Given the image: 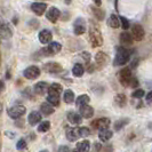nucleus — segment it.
<instances>
[{
	"mask_svg": "<svg viewBox=\"0 0 152 152\" xmlns=\"http://www.w3.org/2000/svg\"><path fill=\"white\" fill-rule=\"evenodd\" d=\"M129 58H130V50H128L125 47H119L117 49V54H115V57H114L113 65H115V66L125 65L127 62L129 61Z\"/></svg>",
	"mask_w": 152,
	"mask_h": 152,
	"instance_id": "obj_1",
	"label": "nucleus"
},
{
	"mask_svg": "<svg viewBox=\"0 0 152 152\" xmlns=\"http://www.w3.org/2000/svg\"><path fill=\"white\" fill-rule=\"evenodd\" d=\"M89 40L93 47H99L103 45V37L99 28L91 26L89 30Z\"/></svg>",
	"mask_w": 152,
	"mask_h": 152,
	"instance_id": "obj_2",
	"label": "nucleus"
},
{
	"mask_svg": "<svg viewBox=\"0 0 152 152\" xmlns=\"http://www.w3.org/2000/svg\"><path fill=\"white\" fill-rule=\"evenodd\" d=\"M26 112V109L23 105H14V107L8 109V115L13 119H18L23 114Z\"/></svg>",
	"mask_w": 152,
	"mask_h": 152,
	"instance_id": "obj_3",
	"label": "nucleus"
},
{
	"mask_svg": "<svg viewBox=\"0 0 152 152\" xmlns=\"http://www.w3.org/2000/svg\"><path fill=\"white\" fill-rule=\"evenodd\" d=\"M132 79H133L132 70L129 68L122 69L121 71H120V73H119V80H120L122 86H129Z\"/></svg>",
	"mask_w": 152,
	"mask_h": 152,
	"instance_id": "obj_4",
	"label": "nucleus"
},
{
	"mask_svg": "<svg viewBox=\"0 0 152 152\" xmlns=\"http://www.w3.org/2000/svg\"><path fill=\"white\" fill-rule=\"evenodd\" d=\"M73 32L76 36H81L86 32V22L83 17L77 18L73 23Z\"/></svg>",
	"mask_w": 152,
	"mask_h": 152,
	"instance_id": "obj_5",
	"label": "nucleus"
},
{
	"mask_svg": "<svg viewBox=\"0 0 152 152\" xmlns=\"http://www.w3.org/2000/svg\"><path fill=\"white\" fill-rule=\"evenodd\" d=\"M23 76L25 77L26 79H30V80H33V79H37L39 76H40V69L36 65H31L29 68H26L23 72Z\"/></svg>",
	"mask_w": 152,
	"mask_h": 152,
	"instance_id": "obj_6",
	"label": "nucleus"
},
{
	"mask_svg": "<svg viewBox=\"0 0 152 152\" xmlns=\"http://www.w3.org/2000/svg\"><path fill=\"white\" fill-rule=\"evenodd\" d=\"M60 94L61 93H58L49 87L48 88V97H47L48 103H50L53 107H58L60 105Z\"/></svg>",
	"mask_w": 152,
	"mask_h": 152,
	"instance_id": "obj_7",
	"label": "nucleus"
},
{
	"mask_svg": "<svg viewBox=\"0 0 152 152\" xmlns=\"http://www.w3.org/2000/svg\"><path fill=\"white\" fill-rule=\"evenodd\" d=\"M132 36L133 39L136 41H141L144 38V29L141 24H134L132 26Z\"/></svg>",
	"mask_w": 152,
	"mask_h": 152,
	"instance_id": "obj_8",
	"label": "nucleus"
},
{
	"mask_svg": "<svg viewBox=\"0 0 152 152\" xmlns=\"http://www.w3.org/2000/svg\"><path fill=\"white\" fill-rule=\"evenodd\" d=\"M107 61H109V56L104 52H97V54L95 55V62L99 69L104 68L107 64Z\"/></svg>",
	"mask_w": 152,
	"mask_h": 152,
	"instance_id": "obj_9",
	"label": "nucleus"
},
{
	"mask_svg": "<svg viewBox=\"0 0 152 152\" xmlns=\"http://www.w3.org/2000/svg\"><path fill=\"white\" fill-rule=\"evenodd\" d=\"M44 70L48 73H58L63 70V68L61 64H58L56 62H48L44 65Z\"/></svg>",
	"mask_w": 152,
	"mask_h": 152,
	"instance_id": "obj_10",
	"label": "nucleus"
},
{
	"mask_svg": "<svg viewBox=\"0 0 152 152\" xmlns=\"http://www.w3.org/2000/svg\"><path fill=\"white\" fill-rule=\"evenodd\" d=\"M110 122L111 121H110L109 118H99L97 120L91 122V125H93L94 128H97L99 130H102V129H107L109 126H110Z\"/></svg>",
	"mask_w": 152,
	"mask_h": 152,
	"instance_id": "obj_11",
	"label": "nucleus"
},
{
	"mask_svg": "<svg viewBox=\"0 0 152 152\" xmlns=\"http://www.w3.org/2000/svg\"><path fill=\"white\" fill-rule=\"evenodd\" d=\"M38 38L41 44H49L53 39V33H52V31L45 29V30H41L39 32Z\"/></svg>",
	"mask_w": 152,
	"mask_h": 152,
	"instance_id": "obj_12",
	"label": "nucleus"
},
{
	"mask_svg": "<svg viewBox=\"0 0 152 152\" xmlns=\"http://www.w3.org/2000/svg\"><path fill=\"white\" fill-rule=\"evenodd\" d=\"M60 15H61V12L56 7H52L48 9V12L46 14V17H47L48 21H50L52 23H55L60 18Z\"/></svg>",
	"mask_w": 152,
	"mask_h": 152,
	"instance_id": "obj_13",
	"label": "nucleus"
},
{
	"mask_svg": "<svg viewBox=\"0 0 152 152\" xmlns=\"http://www.w3.org/2000/svg\"><path fill=\"white\" fill-rule=\"evenodd\" d=\"M31 9H32V12H33L36 15L40 16L46 12L47 5H46L45 2H34V4L31 5Z\"/></svg>",
	"mask_w": 152,
	"mask_h": 152,
	"instance_id": "obj_14",
	"label": "nucleus"
},
{
	"mask_svg": "<svg viewBox=\"0 0 152 152\" xmlns=\"http://www.w3.org/2000/svg\"><path fill=\"white\" fill-rule=\"evenodd\" d=\"M61 44H58L57 41H52V42H49V45L47 46V48L44 49V52H48L47 55H52V54H57L58 52H61Z\"/></svg>",
	"mask_w": 152,
	"mask_h": 152,
	"instance_id": "obj_15",
	"label": "nucleus"
},
{
	"mask_svg": "<svg viewBox=\"0 0 152 152\" xmlns=\"http://www.w3.org/2000/svg\"><path fill=\"white\" fill-rule=\"evenodd\" d=\"M65 135H66V138H68L70 142H75L79 138V130L78 128H73V127H69L65 130Z\"/></svg>",
	"mask_w": 152,
	"mask_h": 152,
	"instance_id": "obj_16",
	"label": "nucleus"
},
{
	"mask_svg": "<svg viewBox=\"0 0 152 152\" xmlns=\"http://www.w3.org/2000/svg\"><path fill=\"white\" fill-rule=\"evenodd\" d=\"M79 109H80V115H81L83 118L88 119V118H91V117L94 115V109H93L91 105H88V104L83 105V107H79Z\"/></svg>",
	"mask_w": 152,
	"mask_h": 152,
	"instance_id": "obj_17",
	"label": "nucleus"
},
{
	"mask_svg": "<svg viewBox=\"0 0 152 152\" xmlns=\"http://www.w3.org/2000/svg\"><path fill=\"white\" fill-rule=\"evenodd\" d=\"M66 118H68V120L71 124H73V125H80L81 122H83V117L80 115L79 113H76V112H73V111H71V112H68V115H66Z\"/></svg>",
	"mask_w": 152,
	"mask_h": 152,
	"instance_id": "obj_18",
	"label": "nucleus"
},
{
	"mask_svg": "<svg viewBox=\"0 0 152 152\" xmlns=\"http://www.w3.org/2000/svg\"><path fill=\"white\" fill-rule=\"evenodd\" d=\"M41 113L38 112V111H32L30 114H29V118H28V121L30 124L31 126H33V125H37L39 122L41 121Z\"/></svg>",
	"mask_w": 152,
	"mask_h": 152,
	"instance_id": "obj_19",
	"label": "nucleus"
},
{
	"mask_svg": "<svg viewBox=\"0 0 152 152\" xmlns=\"http://www.w3.org/2000/svg\"><path fill=\"white\" fill-rule=\"evenodd\" d=\"M33 91H34L36 94H38V95H42V94H45L46 91H48V85L45 81L37 83V84L34 85V87H33Z\"/></svg>",
	"mask_w": 152,
	"mask_h": 152,
	"instance_id": "obj_20",
	"label": "nucleus"
},
{
	"mask_svg": "<svg viewBox=\"0 0 152 152\" xmlns=\"http://www.w3.org/2000/svg\"><path fill=\"white\" fill-rule=\"evenodd\" d=\"M133 36L128 33V32H126V31H124L121 34H120V42H121L122 45L125 46H130L133 44Z\"/></svg>",
	"mask_w": 152,
	"mask_h": 152,
	"instance_id": "obj_21",
	"label": "nucleus"
},
{
	"mask_svg": "<svg viewBox=\"0 0 152 152\" xmlns=\"http://www.w3.org/2000/svg\"><path fill=\"white\" fill-rule=\"evenodd\" d=\"M76 149L79 152H88L91 150V142L87 141V140H84L81 142H78L76 145Z\"/></svg>",
	"mask_w": 152,
	"mask_h": 152,
	"instance_id": "obj_22",
	"label": "nucleus"
},
{
	"mask_svg": "<svg viewBox=\"0 0 152 152\" xmlns=\"http://www.w3.org/2000/svg\"><path fill=\"white\" fill-rule=\"evenodd\" d=\"M40 111L44 115H50L52 113H54L55 109H54L50 103H42L40 105Z\"/></svg>",
	"mask_w": 152,
	"mask_h": 152,
	"instance_id": "obj_23",
	"label": "nucleus"
},
{
	"mask_svg": "<svg viewBox=\"0 0 152 152\" xmlns=\"http://www.w3.org/2000/svg\"><path fill=\"white\" fill-rule=\"evenodd\" d=\"M107 24H109V26H111L113 29H118L120 26V20L117 15L112 14V15H110L109 20H107Z\"/></svg>",
	"mask_w": 152,
	"mask_h": 152,
	"instance_id": "obj_24",
	"label": "nucleus"
},
{
	"mask_svg": "<svg viewBox=\"0 0 152 152\" xmlns=\"http://www.w3.org/2000/svg\"><path fill=\"white\" fill-rule=\"evenodd\" d=\"M112 132L111 130H109V129H102V130H99V140L102 141V142H107L111 137H112Z\"/></svg>",
	"mask_w": 152,
	"mask_h": 152,
	"instance_id": "obj_25",
	"label": "nucleus"
},
{
	"mask_svg": "<svg viewBox=\"0 0 152 152\" xmlns=\"http://www.w3.org/2000/svg\"><path fill=\"white\" fill-rule=\"evenodd\" d=\"M89 101H91V97L88 96V95H80L78 99H76V105L78 107H81L83 105H86V104H88L89 103Z\"/></svg>",
	"mask_w": 152,
	"mask_h": 152,
	"instance_id": "obj_26",
	"label": "nucleus"
},
{
	"mask_svg": "<svg viewBox=\"0 0 152 152\" xmlns=\"http://www.w3.org/2000/svg\"><path fill=\"white\" fill-rule=\"evenodd\" d=\"M75 93L71 91V89H68V91H64V96H63V99H64V102L66 103V104H71L73 101H75Z\"/></svg>",
	"mask_w": 152,
	"mask_h": 152,
	"instance_id": "obj_27",
	"label": "nucleus"
},
{
	"mask_svg": "<svg viewBox=\"0 0 152 152\" xmlns=\"http://www.w3.org/2000/svg\"><path fill=\"white\" fill-rule=\"evenodd\" d=\"M85 72V69L83 66V64H80V63H77L75 64V66L72 69V73H73V76L75 77H81L84 75Z\"/></svg>",
	"mask_w": 152,
	"mask_h": 152,
	"instance_id": "obj_28",
	"label": "nucleus"
},
{
	"mask_svg": "<svg viewBox=\"0 0 152 152\" xmlns=\"http://www.w3.org/2000/svg\"><path fill=\"white\" fill-rule=\"evenodd\" d=\"M114 102H115V104H117L118 107H125L127 99H126V96H125L124 94H118V95L114 97Z\"/></svg>",
	"mask_w": 152,
	"mask_h": 152,
	"instance_id": "obj_29",
	"label": "nucleus"
},
{
	"mask_svg": "<svg viewBox=\"0 0 152 152\" xmlns=\"http://www.w3.org/2000/svg\"><path fill=\"white\" fill-rule=\"evenodd\" d=\"M130 120L128 118H126V119H120V120H117L115 124H114V129L115 130H120L122 127H125Z\"/></svg>",
	"mask_w": 152,
	"mask_h": 152,
	"instance_id": "obj_30",
	"label": "nucleus"
},
{
	"mask_svg": "<svg viewBox=\"0 0 152 152\" xmlns=\"http://www.w3.org/2000/svg\"><path fill=\"white\" fill-rule=\"evenodd\" d=\"M91 10H93L94 15H95V17H96L97 20L102 21V20L104 18V12L99 7H97V6H96V7H91Z\"/></svg>",
	"mask_w": 152,
	"mask_h": 152,
	"instance_id": "obj_31",
	"label": "nucleus"
},
{
	"mask_svg": "<svg viewBox=\"0 0 152 152\" xmlns=\"http://www.w3.org/2000/svg\"><path fill=\"white\" fill-rule=\"evenodd\" d=\"M50 128V122L48 121V120H46V121H42L40 122V125L38 126V132L40 133H46V132H48Z\"/></svg>",
	"mask_w": 152,
	"mask_h": 152,
	"instance_id": "obj_32",
	"label": "nucleus"
},
{
	"mask_svg": "<svg viewBox=\"0 0 152 152\" xmlns=\"http://www.w3.org/2000/svg\"><path fill=\"white\" fill-rule=\"evenodd\" d=\"M78 130H79V136L80 137H86L91 134V130L87 127H80V128H78Z\"/></svg>",
	"mask_w": 152,
	"mask_h": 152,
	"instance_id": "obj_33",
	"label": "nucleus"
},
{
	"mask_svg": "<svg viewBox=\"0 0 152 152\" xmlns=\"http://www.w3.org/2000/svg\"><path fill=\"white\" fill-rule=\"evenodd\" d=\"M144 95H145V93L143 89H136V91H133V94H132V96H133L134 99H142Z\"/></svg>",
	"mask_w": 152,
	"mask_h": 152,
	"instance_id": "obj_34",
	"label": "nucleus"
},
{
	"mask_svg": "<svg viewBox=\"0 0 152 152\" xmlns=\"http://www.w3.org/2000/svg\"><path fill=\"white\" fill-rule=\"evenodd\" d=\"M119 20H120V25L122 26V29L124 30H127V29H129V22H128V20L127 18H125V17H119Z\"/></svg>",
	"mask_w": 152,
	"mask_h": 152,
	"instance_id": "obj_35",
	"label": "nucleus"
},
{
	"mask_svg": "<svg viewBox=\"0 0 152 152\" xmlns=\"http://www.w3.org/2000/svg\"><path fill=\"white\" fill-rule=\"evenodd\" d=\"M25 148H26V142H25V140H24V138L18 140V142L16 143V149H17V150H24Z\"/></svg>",
	"mask_w": 152,
	"mask_h": 152,
	"instance_id": "obj_36",
	"label": "nucleus"
},
{
	"mask_svg": "<svg viewBox=\"0 0 152 152\" xmlns=\"http://www.w3.org/2000/svg\"><path fill=\"white\" fill-rule=\"evenodd\" d=\"M50 88H53V89H55V91H58V93H62V91H63V87H62V85L57 84V83H54V84L50 85Z\"/></svg>",
	"mask_w": 152,
	"mask_h": 152,
	"instance_id": "obj_37",
	"label": "nucleus"
},
{
	"mask_svg": "<svg viewBox=\"0 0 152 152\" xmlns=\"http://www.w3.org/2000/svg\"><path fill=\"white\" fill-rule=\"evenodd\" d=\"M101 149H102V144H101L99 142H95V143L93 144V149H91V151L93 152H99L101 151Z\"/></svg>",
	"mask_w": 152,
	"mask_h": 152,
	"instance_id": "obj_38",
	"label": "nucleus"
},
{
	"mask_svg": "<svg viewBox=\"0 0 152 152\" xmlns=\"http://www.w3.org/2000/svg\"><path fill=\"white\" fill-rule=\"evenodd\" d=\"M81 56H83V57L85 58V61L89 62V60H91V54L87 53V52H84V53L81 54Z\"/></svg>",
	"mask_w": 152,
	"mask_h": 152,
	"instance_id": "obj_39",
	"label": "nucleus"
},
{
	"mask_svg": "<svg viewBox=\"0 0 152 152\" xmlns=\"http://www.w3.org/2000/svg\"><path fill=\"white\" fill-rule=\"evenodd\" d=\"M58 152H70V149H69L68 146H65V145H61L58 148Z\"/></svg>",
	"mask_w": 152,
	"mask_h": 152,
	"instance_id": "obj_40",
	"label": "nucleus"
},
{
	"mask_svg": "<svg viewBox=\"0 0 152 152\" xmlns=\"http://www.w3.org/2000/svg\"><path fill=\"white\" fill-rule=\"evenodd\" d=\"M129 86L130 87H137V86H138V81H137L135 78H133V79H132V81H130Z\"/></svg>",
	"mask_w": 152,
	"mask_h": 152,
	"instance_id": "obj_41",
	"label": "nucleus"
},
{
	"mask_svg": "<svg viewBox=\"0 0 152 152\" xmlns=\"http://www.w3.org/2000/svg\"><path fill=\"white\" fill-rule=\"evenodd\" d=\"M4 91H5V84H4L2 80H0V94H1Z\"/></svg>",
	"mask_w": 152,
	"mask_h": 152,
	"instance_id": "obj_42",
	"label": "nucleus"
},
{
	"mask_svg": "<svg viewBox=\"0 0 152 152\" xmlns=\"http://www.w3.org/2000/svg\"><path fill=\"white\" fill-rule=\"evenodd\" d=\"M94 2H95V5H96L97 7H99L101 4H102V0H94Z\"/></svg>",
	"mask_w": 152,
	"mask_h": 152,
	"instance_id": "obj_43",
	"label": "nucleus"
},
{
	"mask_svg": "<svg viewBox=\"0 0 152 152\" xmlns=\"http://www.w3.org/2000/svg\"><path fill=\"white\" fill-rule=\"evenodd\" d=\"M146 99H148V101H151V99H152V91H150L149 94H148V96H146Z\"/></svg>",
	"mask_w": 152,
	"mask_h": 152,
	"instance_id": "obj_44",
	"label": "nucleus"
},
{
	"mask_svg": "<svg viewBox=\"0 0 152 152\" xmlns=\"http://www.w3.org/2000/svg\"><path fill=\"white\" fill-rule=\"evenodd\" d=\"M1 112H2V104L0 103V114H1Z\"/></svg>",
	"mask_w": 152,
	"mask_h": 152,
	"instance_id": "obj_45",
	"label": "nucleus"
},
{
	"mask_svg": "<svg viewBox=\"0 0 152 152\" xmlns=\"http://www.w3.org/2000/svg\"><path fill=\"white\" fill-rule=\"evenodd\" d=\"M40 152H48L47 150H42V151H40Z\"/></svg>",
	"mask_w": 152,
	"mask_h": 152,
	"instance_id": "obj_46",
	"label": "nucleus"
},
{
	"mask_svg": "<svg viewBox=\"0 0 152 152\" xmlns=\"http://www.w3.org/2000/svg\"><path fill=\"white\" fill-rule=\"evenodd\" d=\"M72 152H79V151H78V150H75V151H72Z\"/></svg>",
	"mask_w": 152,
	"mask_h": 152,
	"instance_id": "obj_47",
	"label": "nucleus"
}]
</instances>
